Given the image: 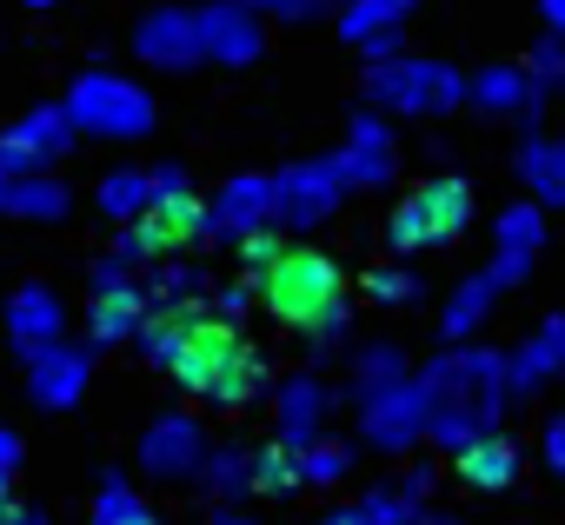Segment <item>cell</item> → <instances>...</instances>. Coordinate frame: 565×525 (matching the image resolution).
<instances>
[{
    "label": "cell",
    "mask_w": 565,
    "mask_h": 525,
    "mask_svg": "<svg viewBox=\"0 0 565 525\" xmlns=\"http://www.w3.org/2000/svg\"><path fill=\"white\" fill-rule=\"evenodd\" d=\"M8 505H14V499H8V472H0V512H8Z\"/></svg>",
    "instance_id": "f5cc1de1"
},
{
    "label": "cell",
    "mask_w": 565,
    "mask_h": 525,
    "mask_svg": "<svg viewBox=\"0 0 565 525\" xmlns=\"http://www.w3.org/2000/svg\"><path fill=\"white\" fill-rule=\"evenodd\" d=\"M253 300H259V287L239 274V280H213V293H206V313L213 320H226V326H239L246 313H253Z\"/></svg>",
    "instance_id": "f35d334b"
},
{
    "label": "cell",
    "mask_w": 565,
    "mask_h": 525,
    "mask_svg": "<svg viewBox=\"0 0 565 525\" xmlns=\"http://www.w3.org/2000/svg\"><path fill=\"white\" fill-rule=\"evenodd\" d=\"M67 206H74V193H67V180H54V173H21V180L0 186V213L34 219V226L67 219Z\"/></svg>",
    "instance_id": "83f0119b"
},
{
    "label": "cell",
    "mask_w": 565,
    "mask_h": 525,
    "mask_svg": "<svg viewBox=\"0 0 565 525\" xmlns=\"http://www.w3.org/2000/svg\"><path fill=\"white\" fill-rule=\"evenodd\" d=\"M186 326H193V313H173V307H147V320H140V353L153 360V366H167L173 360V346L186 340Z\"/></svg>",
    "instance_id": "d590c367"
},
{
    "label": "cell",
    "mask_w": 565,
    "mask_h": 525,
    "mask_svg": "<svg viewBox=\"0 0 565 525\" xmlns=\"http://www.w3.org/2000/svg\"><path fill=\"white\" fill-rule=\"evenodd\" d=\"M360 54H366V67H380V61H393V54H406V34H399V28H393V34H373V41H366Z\"/></svg>",
    "instance_id": "ee69618b"
},
{
    "label": "cell",
    "mask_w": 565,
    "mask_h": 525,
    "mask_svg": "<svg viewBox=\"0 0 565 525\" xmlns=\"http://www.w3.org/2000/svg\"><path fill=\"white\" fill-rule=\"evenodd\" d=\"M300 485H307V479H300V452H294V446H279V439L253 446V492L287 499V492H300Z\"/></svg>",
    "instance_id": "836d02e7"
},
{
    "label": "cell",
    "mask_w": 565,
    "mask_h": 525,
    "mask_svg": "<svg viewBox=\"0 0 565 525\" xmlns=\"http://www.w3.org/2000/svg\"><path fill=\"white\" fill-rule=\"evenodd\" d=\"M206 446H213V439H206V426H200L186 406H173V413L147 419V432H140V472H147V479H160V485L200 479Z\"/></svg>",
    "instance_id": "30bf717a"
},
{
    "label": "cell",
    "mask_w": 565,
    "mask_h": 525,
    "mask_svg": "<svg viewBox=\"0 0 565 525\" xmlns=\"http://www.w3.org/2000/svg\"><path fill=\"white\" fill-rule=\"evenodd\" d=\"M519 472H525V452H519L512 432H486V439H472V446L452 452V479L472 485V492H505Z\"/></svg>",
    "instance_id": "7402d4cb"
},
{
    "label": "cell",
    "mask_w": 565,
    "mask_h": 525,
    "mask_svg": "<svg viewBox=\"0 0 565 525\" xmlns=\"http://www.w3.org/2000/svg\"><path fill=\"white\" fill-rule=\"evenodd\" d=\"M233 253H239V267H246V280H266V274L279 267V253H287V239H279L273 226H259V233H246V239H239Z\"/></svg>",
    "instance_id": "ab89813d"
},
{
    "label": "cell",
    "mask_w": 565,
    "mask_h": 525,
    "mask_svg": "<svg viewBox=\"0 0 565 525\" xmlns=\"http://www.w3.org/2000/svg\"><path fill=\"white\" fill-rule=\"evenodd\" d=\"M360 439H366L380 459H406V452L426 439V406H419V386L406 379V386H393V393L366 399V406H360Z\"/></svg>",
    "instance_id": "e0dca14e"
},
{
    "label": "cell",
    "mask_w": 565,
    "mask_h": 525,
    "mask_svg": "<svg viewBox=\"0 0 565 525\" xmlns=\"http://www.w3.org/2000/svg\"><path fill=\"white\" fill-rule=\"evenodd\" d=\"M419 0H340V41L347 47H366L373 34H393L413 21Z\"/></svg>",
    "instance_id": "f546056e"
},
{
    "label": "cell",
    "mask_w": 565,
    "mask_h": 525,
    "mask_svg": "<svg viewBox=\"0 0 565 525\" xmlns=\"http://www.w3.org/2000/svg\"><path fill=\"white\" fill-rule=\"evenodd\" d=\"M167 373H173L180 393L213 399V406H226V413L253 406V399L273 386L266 353H259L239 326H226V320H213V313H193V326H186V340L173 346Z\"/></svg>",
    "instance_id": "3957f363"
},
{
    "label": "cell",
    "mask_w": 565,
    "mask_h": 525,
    "mask_svg": "<svg viewBox=\"0 0 565 525\" xmlns=\"http://www.w3.org/2000/svg\"><path fill=\"white\" fill-rule=\"evenodd\" d=\"M505 379H512V399H539L545 386L565 379V313H545V320L505 353Z\"/></svg>",
    "instance_id": "d6986e66"
},
{
    "label": "cell",
    "mask_w": 565,
    "mask_h": 525,
    "mask_svg": "<svg viewBox=\"0 0 565 525\" xmlns=\"http://www.w3.org/2000/svg\"><path fill=\"white\" fill-rule=\"evenodd\" d=\"M545 253V206H532V200H512L499 219H492V280H499V293L505 287H519L525 274H532V259Z\"/></svg>",
    "instance_id": "ac0fdd59"
},
{
    "label": "cell",
    "mask_w": 565,
    "mask_h": 525,
    "mask_svg": "<svg viewBox=\"0 0 565 525\" xmlns=\"http://www.w3.org/2000/svg\"><path fill=\"white\" fill-rule=\"evenodd\" d=\"M14 525H54L47 512H14Z\"/></svg>",
    "instance_id": "816d5d0a"
},
{
    "label": "cell",
    "mask_w": 565,
    "mask_h": 525,
    "mask_svg": "<svg viewBox=\"0 0 565 525\" xmlns=\"http://www.w3.org/2000/svg\"><path fill=\"white\" fill-rule=\"evenodd\" d=\"M74 120H67V107H54V100H41V107H28L14 127H0V180H21V173H54V160H67L74 153Z\"/></svg>",
    "instance_id": "ba28073f"
},
{
    "label": "cell",
    "mask_w": 565,
    "mask_h": 525,
    "mask_svg": "<svg viewBox=\"0 0 565 525\" xmlns=\"http://www.w3.org/2000/svg\"><path fill=\"white\" fill-rule=\"evenodd\" d=\"M0 525H14V505H8V512H0Z\"/></svg>",
    "instance_id": "11a10c76"
},
{
    "label": "cell",
    "mask_w": 565,
    "mask_h": 525,
    "mask_svg": "<svg viewBox=\"0 0 565 525\" xmlns=\"http://www.w3.org/2000/svg\"><path fill=\"white\" fill-rule=\"evenodd\" d=\"M466 100L486 114V120H539L545 114V87L525 74V67H512V61H499V67H479L472 81H466Z\"/></svg>",
    "instance_id": "44dd1931"
},
{
    "label": "cell",
    "mask_w": 565,
    "mask_h": 525,
    "mask_svg": "<svg viewBox=\"0 0 565 525\" xmlns=\"http://www.w3.org/2000/svg\"><path fill=\"white\" fill-rule=\"evenodd\" d=\"M313 525H373V518H366V512H360V499H353V505H333V512H320Z\"/></svg>",
    "instance_id": "7dc6e473"
},
{
    "label": "cell",
    "mask_w": 565,
    "mask_h": 525,
    "mask_svg": "<svg viewBox=\"0 0 565 525\" xmlns=\"http://www.w3.org/2000/svg\"><path fill=\"white\" fill-rule=\"evenodd\" d=\"M140 320H147V287L140 280L100 287L87 300V346H134L140 340Z\"/></svg>",
    "instance_id": "cb8c5ba5"
},
{
    "label": "cell",
    "mask_w": 565,
    "mask_h": 525,
    "mask_svg": "<svg viewBox=\"0 0 565 525\" xmlns=\"http://www.w3.org/2000/svg\"><path fill=\"white\" fill-rule=\"evenodd\" d=\"M147 267H153V253L140 246V233H134V226H120V239H114V246H107V253L94 259L87 287H94V293H100V287H127V280H140Z\"/></svg>",
    "instance_id": "d6a6232c"
},
{
    "label": "cell",
    "mask_w": 565,
    "mask_h": 525,
    "mask_svg": "<svg viewBox=\"0 0 565 525\" xmlns=\"http://www.w3.org/2000/svg\"><path fill=\"white\" fill-rule=\"evenodd\" d=\"M360 293L373 300V307H419L426 300V280L413 274V267H366V280H360Z\"/></svg>",
    "instance_id": "e575fe53"
},
{
    "label": "cell",
    "mask_w": 565,
    "mask_h": 525,
    "mask_svg": "<svg viewBox=\"0 0 565 525\" xmlns=\"http://www.w3.org/2000/svg\"><path fill=\"white\" fill-rule=\"evenodd\" d=\"M353 379H347V393H353V406H366V399H380V393H393V386H406L413 379V360H406V346L399 340H373V346H353Z\"/></svg>",
    "instance_id": "d4e9b609"
},
{
    "label": "cell",
    "mask_w": 565,
    "mask_h": 525,
    "mask_svg": "<svg viewBox=\"0 0 565 525\" xmlns=\"http://www.w3.org/2000/svg\"><path fill=\"white\" fill-rule=\"evenodd\" d=\"M134 61L140 67H160V74H193L206 54H200V21L193 8H153L134 21Z\"/></svg>",
    "instance_id": "5bb4252c"
},
{
    "label": "cell",
    "mask_w": 565,
    "mask_h": 525,
    "mask_svg": "<svg viewBox=\"0 0 565 525\" xmlns=\"http://www.w3.org/2000/svg\"><path fill=\"white\" fill-rule=\"evenodd\" d=\"M340 200H347V180H340L333 153L294 160L273 173V226H287V233H320L340 213Z\"/></svg>",
    "instance_id": "52a82bcc"
},
{
    "label": "cell",
    "mask_w": 565,
    "mask_h": 525,
    "mask_svg": "<svg viewBox=\"0 0 565 525\" xmlns=\"http://www.w3.org/2000/svg\"><path fill=\"white\" fill-rule=\"evenodd\" d=\"M61 107H67L74 133H94V140H147L153 120H160L153 94H147L140 81L114 74V67H87V74L67 87Z\"/></svg>",
    "instance_id": "5b68a950"
},
{
    "label": "cell",
    "mask_w": 565,
    "mask_h": 525,
    "mask_svg": "<svg viewBox=\"0 0 565 525\" xmlns=\"http://www.w3.org/2000/svg\"><path fill=\"white\" fill-rule=\"evenodd\" d=\"M134 233H140V246L153 253V259H173V253H186V246H200L206 239V200L186 186V193H160L140 219H134Z\"/></svg>",
    "instance_id": "ffe728a7"
},
{
    "label": "cell",
    "mask_w": 565,
    "mask_h": 525,
    "mask_svg": "<svg viewBox=\"0 0 565 525\" xmlns=\"http://www.w3.org/2000/svg\"><path fill=\"white\" fill-rule=\"evenodd\" d=\"M347 472H353V446H340V439L300 446V479H307V485H340Z\"/></svg>",
    "instance_id": "8d00e7d4"
},
{
    "label": "cell",
    "mask_w": 565,
    "mask_h": 525,
    "mask_svg": "<svg viewBox=\"0 0 565 525\" xmlns=\"http://www.w3.org/2000/svg\"><path fill=\"white\" fill-rule=\"evenodd\" d=\"M266 313L300 333L313 346V360H333L347 346V326H353V307H347V267L327 259L320 246H287L279 253V267L266 280H253Z\"/></svg>",
    "instance_id": "7a4b0ae2"
},
{
    "label": "cell",
    "mask_w": 565,
    "mask_h": 525,
    "mask_svg": "<svg viewBox=\"0 0 565 525\" xmlns=\"http://www.w3.org/2000/svg\"><path fill=\"white\" fill-rule=\"evenodd\" d=\"M492 300H499V280H492V274H466V280L446 293V307H439V333H446V346L479 340V326L492 320Z\"/></svg>",
    "instance_id": "484cf974"
},
{
    "label": "cell",
    "mask_w": 565,
    "mask_h": 525,
    "mask_svg": "<svg viewBox=\"0 0 565 525\" xmlns=\"http://www.w3.org/2000/svg\"><path fill=\"white\" fill-rule=\"evenodd\" d=\"M419 406H426V446L439 452H459L486 432H499L505 406H512V379H505V353L499 346H439L419 373Z\"/></svg>",
    "instance_id": "6da1fadb"
},
{
    "label": "cell",
    "mask_w": 565,
    "mask_h": 525,
    "mask_svg": "<svg viewBox=\"0 0 565 525\" xmlns=\"http://www.w3.org/2000/svg\"><path fill=\"white\" fill-rule=\"evenodd\" d=\"M512 173H519V186H525L532 206L565 213V140H558V133H525Z\"/></svg>",
    "instance_id": "603a6c76"
},
{
    "label": "cell",
    "mask_w": 565,
    "mask_h": 525,
    "mask_svg": "<svg viewBox=\"0 0 565 525\" xmlns=\"http://www.w3.org/2000/svg\"><path fill=\"white\" fill-rule=\"evenodd\" d=\"M21 459H28V446H21V432H14V426H0V472H8V479H14V472H21Z\"/></svg>",
    "instance_id": "f6af8a7d"
},
{
    "label": "cell",
    "mask_w": 565,
    "mask_h": 525,
    "mask_svg": "<svg viewBox=\"0 0 565 525\" xmlns=\"http://www.w3.org/2000/svg\"><path fill=\"white\" fill-rule=\"evenodd\" d=\"M333 406H340V393H333V379L320 373V366H307V373H287L273 386V439L279 446H313V439H327V426H333Z\"/></svg>",
    "instance_id": "9c48e42d"
},
{
    "label": "cell",
    "mask_w": 565,
    "mask_h": 525,
    "mask_svg": "<svg viewBox=\"0 0 565 525\" xmlns=\"http://www.w3.org/2000/svg\"><path fill=\"white\" fill-rule=\"evenodd\" d=\"M273 226V180L266 173H233L213 200H206V239L213 246H239L246 233Z\"/></svg>",
    "instance_id": "9a60e30c"
},
{
    "label": "cell",
    "mask_w": 565,
    "mask_h": 525,
    "mask_svg": "<svg viewBox=\"0 0 565 525\" xmlns=\"http://www.w3.org/2000/svg\"><path fill=\"white\" fill-rule=\"evenodd\" d=\"M333 167H340L347 193H353V186H366V193L393 186V173H399V140H393L386 114H373V107L353 114V120H347V140H340V153H333Z\"/></svg>",
    "instance_id": "8fae6325"
},
{
    "label": "cell",
    "mask_w": 565,
    "mask_h": 525,
    "mask_svg": "<svg viewBox=\"0 0 565 525\" xmlns=\"http://www.w3.org/2000/svg\"><path fill=\"white\" fill-rule=\"evenodd\" d=\"M253 14H273V21H320L333 0H246Z\"/></svg>",
    "instance_id": "b9f144b4"
},
{
    "label": "cell",
    "mask_w": 565,
    "mask_h": 525,
    "mask_svg": "<svg viewBox=\"0 0 565 525\" xmlns=\"http://www.w3.org/2000/svg\"><path fill=\"white\" fill-rule=\"evenodd\" d=\"M87 386H94V346L61 340V346H47V353L28 360V399H34L41 413H67V406H81Z\"/></svg>",
    "instance_id": "2e32d148"
},
{
    "label": "cell",
    "mask_w": 565,
    "mask_h": 525,
    "mask_svg": "<svg viewBox=\"0 0 565 525\" xmlns=\"http://www.w3.org/2000/svg\"><path fill=\"white\" fill-rule=\"evenodd\" d=\"M94 200H100V213H107L114 226H134V219L153 206V173H147V167H114V173L94 186Z\"/></svg>",
    "instance_id": "4dcf8cb0"
},
{
    "label": "cell",
    "mask_w": 565,
    "mask_h": 525,
    "mask_svg": "<svg viewBox=\"0 0 565 525\" xmlns=\"http://www.w3.org/2000/svg\"><path fill=\"white\" fill-rule=\"evenodd\" d=\"M193 180H186V167H153V200L160 193H186Z\"/></svg>",
    "instance_id": "bcb514c9"
},
{
    "label": "cell",
    "mask_w": 565,
    "mask_h": 525,
    "mask_svg": "<svg viewBox=\"0 0 565 525\" xmlns=\"http://www.w3.org/2000/svg\"><path fill=\"white\" fill-rule=\"evenodd\" d=\"M366 100L373 114H406V120H446L466 107V74L433 54H393L366 67Z\"/></svg>",
    "instance_id": "277c9868"
},
{
    "label": "cell",
    "mask_w": 565,
    "mask_h": 525,
    "mask_svg": "<svg viewBox=\"0 0 565 525\" xmlns=\"http://www.w3.org/2000/svg\"><path fill=\"white\" fill-rule=\"evenodd\" d=\"M87 525H160V512L140 499V485H134V479L100 472V492H94V518H87Z\"/></svg>",
    "instance_id": "1f68e13d"
},
{
    "label": "cell",
    "mask_w": 565,
    "mask_h": 525,
    "mask_svg": "<svg viewBox=\"0 0 565 525\" xmlns=\"http://www.w3.org/2000/svg\"><path fill=\"white\" fill-rule=\"evenodd\" d=\"M466 226H472V186L459 173H426L419 186L399 193L386 239H393V253H433V246H452Z\"/></svg>",
    "instance_id": "8992f818"
},
{
    "label": "cell",
    "mask_w": 565,
    "mask_h": 525,
    "mask_svg": "<svg viewBox=\"0 0 565 525\" xmlns=\"http://www.w3.org/2000/svg\"><path fill=\"white\" fill-rule=\"evenodd\" d=\"M200 492H206L213 505H239V499L253 492V446H206Z\"/></svg>",
    "instance_id": "f1b7e54d"
},
{
    "label": "cell",
    "mask_w": 565,
    "mask_h": 525,
    "mask_svg": "<svg viewBox=\"0 0 565 525\" xmlns=\"http://www.w3.org/2000/svg\"><path fill=\"white\" fill-rule=\"evenodd\" d=\"M539 21H545V34L565 41V0H539Z\"/></svg>",
    "instance_id": "c3c4849f"
},
{
    "label": "cell",
    "mask_w": 565,
    "mask_h": 525,
    "mask_svg": "<svg viewBox=\"0 0 565 525\" xmlns=\"http://www.w3.org/2000/svg\"><path fill=\"white\" fill-rule=\"evenodd\" d=\"M206 525H253V518H246L239 505H213V518H206Z\"/></svg>",
    "instance_id": "681fc988"
},
{
    "label": "cell",
    "mask_w": 565,
    "mask_h": 525,
    "mask_svg": "<svg viewBox=\"0 0 565 525\" xmlns=\"http://www.w3.org/2000/svg\"><path fill=\"white\" fill-rule=\"evenodd\" d=\"M21 8H34V14H47V8H54V0H21Z\"/></svg>",
    "instance_id": "db71d44e"
},
{
    "label": "cell",
    "mask_w": 565,
    "mask_h": 525,
    "mask_svg": "<svg viewBox=\"0 0 565 525\" xmlns=\"http://www.w3.org/2000/svg\"><path fill=\"white\" fill-rule=\"evenodd\" d=\"M193 21H200V54L213 67H253L266 54V28L246 0H206V8H193Z\"/></svg>",
    "instance_id": "4fadbf2b"
},
{
    "label": "cell",
    "mask_w": 565,
    "mask_h": 525,
    "mask_svg": "<svg viewBox=\"0 0 565 525\" xmlns=\"http://www.w3.org/2000/svg\"><path fill=\"white\" fill-rule=\"evenodd\" d=\"M539 459H545V472H558V479H565V413H552V419H545V432H539Z\"/></svg>",
    "instance_id": "7bdbcfd3"
},
{
    "label": "cell",
    "mask_w": 565,
    "mask_h": 525,
    "mask_svg": "<svg viewBox=\"0 0 565 525\" xmlns=\"http://www.w3.org/2000/svg\"><path fill=\"white\" fill-rule=\"evenodd\" d=\"M360 512L373 518V525H419V512H426V499H413L399 479L393 485H373L366 499H360Z\"/></svg>",
    "instance_id": "74e56055"
},
{
    "label": "cell",
    "mask_w": 565,
    "mask_h": 525,
    "mask_svg": "<svg viewBox=\"0 0 565 525\" xmlns=\"http://www.w3.org/2000/svg\"><path fill=\"white\" fill-rule=\"evenodd\" d=\"M0 186H8V180H0Z\"/></svg>",
    "instance_id": "9f6ffc18"
},
{
    "label": "cell",
    "mask_w": 565,
    "mask_h": 525,
    "mask_svg": "<svg viewBox=\"0 0 565 525\" xmlns=\"http://www.w3.org/2000/svg\"><path fill=\"white\" fill-rule=\"evenodd\" d=\"M419 525H466V518H459V512H433V505H426V512H419Z\"/></svg>",
    "instance_id": "f907efd6"
},
{
    "label": "cell",
    "mask_w": 565,
    "mask_h": 525,
    "mask_svg": "<svg viewBox=\"0 0 565 525\" xmlns=\"http://www.w3.org/2000/svg\"><path fill=\"white\" fill-rule=\"evenodd\" d=\"M147 287V307H173V313H206V293H213V280H206V267H193V259H153V274L140 280Z\"/></svg>",
    "instance_id": "4316f807"
},
{
    "label": "cell",
    "mask_w": 565,
    "mask_h": 525,
    "mask_svg": "<svg viewBox=\"0 0 565 525\" xmlns=\"http://www.w3.org/2000/svg\"><path fill=\"white\" fill-rule=\"evenodd\" d=\"M525 74H532V81L545 87V100H552V94H565V41H558V34H545V41L532 47Z\"/></svg>",
    "instance_id": "60d3db41"
},
{
    "label": "cell",
    "mask_w": 565,
    "mask_h": 525,
    "mask_svg": "<svg viewBox=\"0 0 565 525\" xmlns=\"http://www.w3.org/2000/svg\"><path fill=\"white\" fill-rule=\"evenodd\" d=\"M0 333H8V346L21 360H34V353H47V346L67 340V300L47 280H28V287L8 293V307H0Z\"/></svg>",
    "instance_id": "7c38bea8"
}]
</instances>
